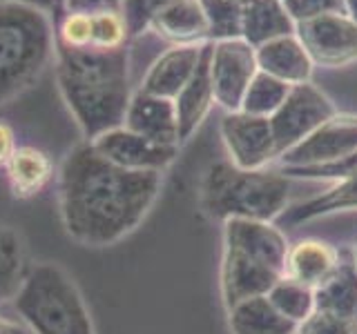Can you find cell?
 I'll use <instances>...</instances> for the list:
<instances>
[{
	"label": "cell",
	"instance_id": "cell-1",
	"mask_svg": "<svg viewBox=\"0 0 357 334\" xmlns=\"http://www.w3.org/2000/svg\"><path fill=\"white\" fill-rule=\"evenodd\" d=\"M159 172H132L103 159L92 143L67 152L59 170L61 221L70 237L87 248H107L141 225L156 203Z\"/></svg>",
	"mask_w": 357,
	"mask_h": 334
},
{
	"label": "cell",
	"instance_id": "cell-2",
	"mask_svg": "<svg viewBox=\"0 0 357 334\" xmlns=\"http://www.w3.org/2000/svg\"><path fill=\"white\" fill-rule=\"evenodd\" d=\"M56 81L63 100L92 143L123 125L132 98L130 49H56Z\"/></svg>",
	"mask_w": 357,
	"mask_h": 334
},
{
	"label": "cell",
	"instance_id": "cell-3",
	"mask_svg": "<svg viewBox=\"0 0 357 334\" xmlns=\"http://www.w3.org/2000/svg\"><path fill=\"white\" fill-rule=\"evenodd\" d=\"M223 225L221 299L232 308L243 299L264 296L286 276L288 237L273 221L230 218Z\"/></svg>",
	"mask_w": 357,
	"mask_h": 334
},
{
	"label": "cell",
	"instance_id": "cell-4",
	"mask_svg": "<svg viewBox=\"0 0 357 334\" xmlns=\"http://www.w3.org/2000/svg\"><path fill=\"white\" fill-rule=\"evenodd\" d=\"M56 54L47 11L25 0H0V107L38 81Z\"/></svg>",
	"mask_w": 357,
	"mask_h": 334
},
{
	"label": "cell",
	"instance_id": "cell-5",
	"mask_svg": "<svg viewBox=\"0 0 357 334\" xmlns=\"http://www.w3.org/2000/svg\"><path fill=\"white\" fill-rule=\"evenodd\" d=\"M290 181L279 167L239 170L230 161L210 165L201 183V207L212 221H277L290 200Z\"/></svg>",
	"mask_w": 357,
	"mask_h": 334
},
{
	"label": "cell",
	"instance_id": "cell-6",
	"mask_svg": "<svg viewBox=\"0 0 357 334\" xmlns=\"http://www.w3.org/2000/svg\"><path fill=\"white\" fill-rule=\"evenodd\" d=\"M31 334H96L78 285L56 263H36L14 299Z\"/></svg>",
	"mask_w": 357,
	"mask_h": 334
},
{
	"label": "cell",
	"instance_id": "cell-7",
	"mask_svg": "<svg viewBox=\"0 0 357 334\" xmlns=\"http://www.w3.org/2000/svg\"><path fill=\"white\" fill-rule=\"evenodd\" d=\"M337 114L333 100L312 83L293 85L290 94L275 114L268 118L273 127L277 159L308 138L319 125Z\"/></svg>",
	"mask_w": 357,
	"mask_h": 334
},
{
	"label": "cell",
	"instance_id": "cell-8",
	"mask_svg": "<svg viewBox=\"0 0 357 334\" xmlns=\"http://www.w3.org/2000/svg\"><path fill=\"white\" fill-rule=\"evenodd\" d=\"M257 72L259 67H257L255 47L243 38L212 42L210 78L212 89H215V103L226 111L241 109L245 89Z\"/></svg>",
	"mask_w": 357,
	"mask_h": 334
},
{
	"label": "cell",
	"instance_id": "cell-9",
	"mask_svg": "<svg viewBox=\"0 0 357 334\" xmlns=\"http://www.w3.org/2000/svg\"><path fill=\"white\" fill-rule=\"evenodd\" d=\"M310 61L321 67H344L357 61V22L349 14H326L295 25Z\"/></svg>",
	"mask_w": 357,
	"mask_h": 334
},
{
	"label": "cell",
	"instance_id": "cell-10",
	"mask_svg": "<svg viewBox=\"0 0 357 334\" xmlns=\"http://www.w3.org/2000/svg\"><path fill=\"white\" fill-rule=\"evenodd\" d=\"M219 132L230 163L239 170H264L277 161L275 136L268 118L245 114V111H228L221 120Z\"/></svg>",
	"mask_w": 357,
	"mask_h": 334
},
{
	"label": "cell",
	"instance_id": "cell-11",
	"mask_svg": "<svg viewBox=\"0 0 357 334\" xmlns=\"http://www.w3.org/2000/svg\"><path fill=\"white\" fill-rule=\"evenodd\" d=\"M92 148L123 170L163 174L178 156L176 145H163L134 134L128 127H114L92 141Z\"/></svg>",
	"mask_w": 357,
	"mask_h": 334
},
{
	"label": "cell",
	"instance_id": "cell-12",
	"mask_svg": "<svg viewBox=\"0 0 357 334\" xmlns=\"http://www.w3.org/2000/svg\"><path fill=\"white\" fill-rule=\"evenodd\" d=\"M353 152H357V114L337 111L312 132L308 138L279 156L277 163L282 167L321 165L337 161Z\"/></svg>",
	"mask_w": 357,
	"mask_h": 334
},
{
	"label": "cell",
	"instance_id": "cell-13",
	"mask_svg": "<svg viewBox=\"0 0 357 334\" xmlns=\"http://www.w3.org/2000/svg\"><path fill=\"white\" fill-rule=\"evenodd\" d=\"M123 127L163 145H176V148L181 145L174 100L145 94L141 89H137L130 98Z\"/></svg>",
	"mask_w": 357,
	"mask_h": 334
},
{
	"label": "cell",
	"instance_id": "cell-14",
	"mask_svg": "<svg viewBox=\"0 0 357 334\" xmlns=\"http://www.w3.org/2000/svg\"><path fill=\"white\" fill-rule=\"evenodd\" d=\"M201 49H204V42L172 45L170 49L163 51L159 58L150 65V70L145 72L139 89L145 94L174 100L178 92L188 85L190 78H192L199 65V58H201Z\"/></svg>",
	"mask_w": 357,
	"mask_h": 334
},
{
	"label": "cell",
	"instance_id": "cell-15",
	"mask_svg": "<svg viewBox=\"0 0 357 334\" xmlns=\"http://www.w3.org/2000/svg\"><path fill=\"white\" fill-rule=\"evenodd\" d=\"M210 58H212V40L204 42L199 65L188 81V85L174 98L176 120H178V141H188L201 127V122L210 114L215 105V89L210 78Z\"/></svg>",
	"mask_w": 357,
	"mask_h": 334
},
{
	"label": "cell",
	"instance_id": "cell-16",
	"mask_svg": "<svg viewBox=\"0 0 357 334\" xmlns=\"http://www.w3.org/2000/svg\"><path fill=\"white\" fill-rule=\"evenodd\" d=\"M257 54V67L259 72H266L288 85H301L310 83L312 76V63L304 45L299 42L295 33L282 36L275 40H268L255 49Z\"/></svg>",
	"mask_w": 357,
	"mask_h": 334
},
{
	"label": "cell",
	"instance_id": "cell-17",
	"mask_svg": "<svg viewBox=\"0 0 357 334\" xmlns=\"http://www.w3.org/2000/svg\"><path fill=\"white\" fill-rule=\"evenodd\" d=\"M342 263L340 250L321 239H299L290 243L286 256V276L317 289Z\"/></svg>",
	"mask_w": 357,
	"mask_h": 334
},
{
	"label": "cell",
	"instance_id": "cell-18",
	"mask_svg": "<svg viewBox=\"0 0 357 334\" xmlns=\"http://www.w3.org/2000/svg\"><path fill=\"white\" fill-rule=\"evenodd\" d=\"M148 31L174 45H199L210 38L208 18L199 0H174L152 18Z\"/></svg>",
	"mask_w": 357,
	"mask_h": 334
},
{
	"label": "cell",
	"instance_id": "cell-19",
	"mask_svg": "<svg viewBox=\"0 0 357 334\" xmlns=\"http://www.w3.org/2000/svg\"><path fill=\"white\" fill-rule=\"evenodd\" d=\"M290 33H295V20L282 0H241V38L255 49Z\"/></svg>",
	"mask_w": 357,
	"mask_h": 334
},
{
	"label": "cell",
	"instance_id": "cell-20",
	"mask_svg": "<svg viewBox=\"0 0 357 334\" xmlns=\"http://www.w3.org/2000/svg\"><path fill=\"white\" fill-rule=\"evenodd\" d=\"M14 198H33L54 178V163L47 152L33 145H18L14 156L3 167Z\"/></svg>",
	"mask_w": 357,
	"mask_h": 334
},
{
	"label": "cell",
	"instance_id": "cell-21",
	"mask_svg": "<svg viewBox=\"0 0 357 334\" xmlns=\"http://www.w3.org/2000/svg\"><path fill=\"white\" fill-rule=\"evenodd\" d=\"M228 312L230 334H295L297 323L288 321L279 312L271 299L252 296L234 303Z\"/></svg>",
	"mask_w": 357,
	"mask_h": 334
},
{
	"label": "cell",
	"instance_id": "cell-22",
	"mask_svg": "<svg viewBox=\"0 0 357 334\" xmlns=\"http://www.w3.org/2000/svg\"><path fill=\"white\" fill-rule=\"evenodd\" d=\"M346 209H357V174L333 183L326 192L310 196L293 207H286V212L279 218H282L284 228H295L301 225V223L328 216L335 214V212H346Z\"/></svg>",
	"mask_w": 357,
	"mask_h": 334
},
{
	"label": "cell",
	"instance_id": "cell-23",
	"mask_svg": "<svg viewBox=\"0 0 357 334\" xmlns=\"http://www.w3.org/2000/svg\"><path fill=\"white\" fill-rule=\"evenodd\" d=\"M315 310L357 321V265L353 259H342L337 270L315 289Z\"/></svg>",
	"mask_w": 357,
	"mask_h": 334
},
{
	"label": "cell",
	"instance_id": "cell-24",
	"mask_svg": "<svg viewBox=\"0 0 357 334\" xmlns=\"http://www.w3.org/2000/svg\"><path fill=\"white\" fill-rule=\"evenodd\" d=\"M29 270L25 241L14 228L0 225V305L18 296Z\"/></svg>",
	"mask_w": 357,
	"mask_h": 334
},
{
	"label": "cell",
	"instance_id": "cell-25",
	"mask_svg": "<svg viewBox=\"0 0 357 334\" xmlns=\"http://www.w3.org/2000/svg\"><path fill=\"white\" fill-rule=\"evenodd\" d=\"M290 89H293V85L279 81V78L266 74V72H257L248 89H245V96H243V103H241L239 111H245V114H252V116L271 118L275 111L282 107L286 96L290 94Z\"/></svg>",
	"mask_w": 357,
	"mask_h": 334
},
{
	"label": "cell",
	"instance_id": "cell-26",
	"mask_svg": "<svg viewBox=\"0 0 357 334\" xmlns=\"http://www.w3.org/2000/svg\"><path fill=\"white\" fill-rule=\"evenodd\" d=\"M266 296L271 299V303L282 312L288 321L297 323V326L315 312V289L295 281V278H290V276L279 278Z\"/></svg>",
	"mask_w": 357,
	"mask_h": 334
},
{
	"label": "cell",
	"instance_id": "cell-27",
	"mask_svg": "<svg viewBox=\"0 0 357 334\" xmlns=\"http://www.w3.org/2000/svg\"><path fill=\"white\" fill-rule=\"evenodd\" d=\"M208 18L210 38H241V0H199Z\"/></svg>",
	"mask_w": 357,
	"mask_h": 334
},
{
	"label": "cell",
	"instance_id": "cell-28",
	"mask_svg": "<svg viewBox=\"0 0 357 334\" xmlns=\"http://www.w3.org/2000/svg\"><path fill=\"white\" fill-rule=\"evenodd\" d=\"M288 178H304V181H344V178H351L357 174V152L342 156L337 161L331 163H321V165H301V167H282Z\"/></svg>",
	"mask_w": 357,
	"mask_h": 334
},
{
	"label": "cell",
	"instance_id": "cell-29",
	"mask_svg": "<svg viewBox=\"0 0 357 334\" xmlns=\"http://www.w3.org/2000/svg\"><path fill=\"white\" fill-rule=\"evenodd\" d=\"M172 3L174 0H121V14L126 18L130 38L148 31L152 18Z\"/></svg>",
	"mask_w": 357,
	"mask_h": 334
},
{
	"label": "cell",
	"instance_id": "cell-30",
	"mask_svg": "<svg viewBox=\"0 0 357 334\" xmlns=\"http://www.w3.org/2000/svg\"><path fill=\"white\" fill-rule=\"evenodd\" d=\"M295 334H357V321L315 310L299 323Z\"/></svg>",
	"mask_w": 357,
	"mask_h": 334
},
{
	"label": "cell",
	"instance_id": "cell-31",
	"mask_svg": "<svg viewBox=\"0 0 357 334\" xmlns=\"http://www.w3.org/2000/svg\"><path fill=\"white\" fill-rule=\"evenodd\" d=\"M282 3L295 25L326 14H346L344 0H282Z\"/></svg>",
	"mask_w": 357,
	"mask_h": 334
},
{
	"label": "cell",
	"instance_id": "cell-32",
	"mask_svg": "<svg viewBox=\"0 0 357 334\" xmlns=\"http://www.w3.org/2000/svg\"><path fill=\"white\" fill-rule=\"evenodd\" d=\"M61 11H72V14L121 11V0H61Z\"/></svg>",
	"mask_w": 357,
	"mask_h": 334
},
{
	"label": "cell",
	"instance_id": "cell-33",
	"mask_svg": "<svg viewBox=\"0 0 357 334\" xmlns=\"http://www.w3.org/2000/svg\"><path fill=\"white\" fill-rule=\"evenodd\" d=\"M16 148H18V143H16L14 127H11L7 120H0V167H5L9 163Z\"/></svg>",
	"mask_w": 357,
	"mask_h": 334
},
{
	"label": "cell",
	"instance_id": "cell-34",
	"mask_svg": "<svg viewBox=\"0 0 357 334\" xmlns=\"http://www.w3.org/2000/svg\"><path fill=\"white\" fill-rule=\"evenodd\" d=\"M0 334H31V332L27 328L18 326V323H14V321L0 317Z\"/></svg>",
	"mask_w": 357,
	"mask_h": 334
},
{
	"label": "cell",
	"instance_id": "cell-35",
	"mask_svg": "<svg viewBox=\"0 0 357 334\" xmlns=\"http://www.w3.org/2000/svg\"><path fill=\"white\" fill-rule=\"evenodd\" d=\"M25 3H29V5H36V7H40L43 11H47V14H50V11L54 9H59L61 11V0H25Z\"/></svg>",
	"mask_w": 357,
	"mask_h": 334
},
{
	"label": "cell",
	"instance_id": "cell-36",
	"mask_svg": "<svg viewBox=\"0 0 357 334\" xmlns=\"http://www.w3.org/2000/svg\"><path fill=\"white\" fill-rule=\"evenodd\" d=\"M344 3H346V14L357 22V0H344Z\"/></svg>",
	"mask_w": 357,
	"mask_h": 334
},
{
	"label": "cell",
	"instance_id": "cell-37",
	"mask_svg": "<svg viewBox=\"0 0 357 334\" xmlns=\"http://www.w3.org/2000/svg\"><path fill=\"white\" fill-rule=\"evenodd\" d=\"M353 261H355V265H357V248H355V252H353Z\"/></svg>",
	"mask_w": 357,
	"mask_h": 334
}]
</instances>
